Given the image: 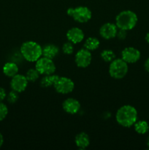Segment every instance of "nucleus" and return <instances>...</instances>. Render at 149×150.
<instances>
[{"label": "nucleus", "instance_id": "1", "mask_svg": "<svg viewBox=\"0 0 149 150\" xmlns=\"http://www.w3.org/2000/svg\"><path fill=\"white\" fill-rule=\"evenodd\" d=\"M115 120L122 127H131L137 121V110L132 105H123L116 111Z\"/></svg>", "mask_w": 149, "mask_h": 150}, {"label": "nucleus", "instance_id": "2", "mask_svg": "<svg viewBox=\"0 0 149 150\" xmlns=\"http://www.w3.org/2000/svg\"><path fill=\"white\" fill-rule=\"evenodd\" d=\"M20 53L26 61L35 62L42 57V48L34 41H26L20 46Z\"/></svg>", "mask_w": 149, "mask_h": 150}, {"label": "nucleus", "instance_id": "3", "mask_svg": "<svg viewBox=\"0 0 149 150\" xmlns=\"http://www.w3.org/2000/svg\"><path fill=\"white\" fill-rule=\"evenodd\" d=\"M137 16L131 10H124L115 18V24L118 29L131 30L135 27L137 23Z\"/></svg>", "mask_w": 149, "mask_h": 150}, {"label": "nucleus", "instance_id": "4", "mask_svg": "<svg viewBox=\"0 0 149 150\" xmlns=\"http://www.w3.org/2000/svg\"><path fill=\"white\" fill-rule=\"evenodd\" d=\"M128 73V64L122 59H115L109 66V74L112 79H121Z\"/></svg>", "mask_w": 149, "mask_h": 150}, {"label": "nucleus", "instance_id": "5", "mask_svg": "<svg viewBox=\"0 0 149 150\" xmlns=\"http://www.w3.org/2000/svg\"><path fill=\"white\" fill-rule=\"evenodd\" d=\"M67 14L72 18L75 21L81 23L89 21L92 16V13L90 9L84 6L70 7L67 9Z\"/></svg>", "mask_w": 149, "mask_h": 150}, {"label": "nucleus", "instance_id": "6", "mask_svg": "<svg viewBox=\"0 0 149 150\" xmlns=\"http://www.w3.org/2000/svg\"><path fill=\"white\" fill-rule=\"evenodd\" d=\"M35 68L37 70L40 75L54 74L56 71V65L53 59L47 57H40L37 62H35Z\"/></svg>", "mask_w": 149, "mask_h": 150}, {"label": "nucleus", "instance_id": "7", "mask_svg": "<svg viewBox=\"0 0 149 150\" xmlns=\"http://www.w3.org/2000/svg\"><path fill=\"white\" fill-rule=\"evenodd\" d=\"M53 87L58 93L67 95L72 92L74 88V83L73 81L69 78L59 76L54 83Z\"/></svg>", "mask_w": 149, "mask_h": 150}, {"label": "nucleus", "instance_id": "8", "mask_svg": "<svg viewBox=\"0 0 149 150\" xmlns=\"http://www.w3.org/2000/svg\"><path fill=\"white\" fill-rule=\"evenodd\" d=\"M92 60V55L90 51L83 48L80 49L75 54L74 62L76 65L80 68H86L90 65Z\"/></svg>", "mask_w": 149, "mask_h": 150}, {"label": "nucleus", "instance_id": "9", "mask_svg": "<svg viewBox=\"0 0 149 150\" xmlns=\"http://www.w3.org/2000/svg\"><path fill=\"white\" fill-rule=\"evenodd\" d=\"M28 80L26 76L21 74H16L15 76L12 77L10 81V86L13 90L20 93L24 92L28 86Z\"/></svg>", "mask_w": 149, "mask_h": 150}, {"label": "nucleus", "instance_id": "10", "mask_svg": "<svg viewBox=\"0 0 149 150\" xmlns=\"http://www.w3.org/2000/svg\"><path fill=\"white\" fill-rule=\"evenodd\" d=\"M140 52L138 49L133 47H127L121 52V59L127 64H133L140 59Z\"/></svg>", "mask_w": 149, "mask_h": 150}, {"label": "nucleus", "instance_id": "11", "mask_svg": "<svg viewBox=\"0 0 149 150\" xmlns=\"http://www.w3.org/2000/svg\"><path fill=\"white\" fill-rule=\"evenodd\" d=\"M118 30V29L116 24L112 23H106L100 27L99 34L104 39L110 40L116 37Z\"/></svg>", "mask_w": 149, "mask_h": 150}, {"label": "nucleus", "instance_id": "12", "mask_svg": "<svg viewBox=\"0 0 149 150\" xmlns=\"http://www.w3.org/2000/svg\"><path fill=\"white\" fill-rule=\"evenodd\" d=\"M62 107L66 113L70 114H75L80 111V103L77 100L69 98L63 102Z\"/></svg>", "mask_w": 149, "mask_h": 150}, {"label": "nucleus", "instance_id": "13", "mask_svg": "<svg viewBox=\"0 0 149 150\" xmlns=\"http://www.w3.org/2000/svg\"><path fill=\"white\" fill-rule=\"evenodd\" d=\"M84 33L80 28L72 27L67 32V38L68 41L73 44L80 43L84 39Z\"/></svg>", "mask_w": 149, "mask_h": 150}, {"label": "nucleus", "instance_id": "14", "mask_svg": "<svg viewBox=\"0 0 149 150\" xmlns=\"http://www.w3.org/2000/svg\"><path fill=\"white\" fill-rule=\"evenodd\" d=\"M74 143L80 149H85L90 144V138L84 132L79 133L74 138Z\"/></svg>", "mask_w": 149, "mask_h": 150}, {"label": "nucleus", "instance_id": "15", "mask_svg": "<svg viewBox=\"0 0 149 150\" xmlns=\"http://www.w3.org/2000/svg\"><path fill=\"white\" fill-rule=\"evenodd\" d=\"M59 53V49L54 44H48L42 48V57L53 59Z\"/></svg>", "mask_w": 149, "mask_h": 150}, {"label": "nucleus", "instance_id": "16", "mask_svg": "<svg viewBox=\"0 0 149 150\" xmlns=\"http://www.w3.org/2000/svg\"><path fill=\"white\" fill-rule=\"evenodd\" d=\"M3 73L7 77H13L18 73V67L14 62H7L3 66Z\"/></svg>", "mask_w": 149, "mask_h": 150}, {"label": "nucleus", "instance_id": "17", "mask_svg": "<svg viewBox=\"0 0 149 150\" xmlns=\"http://www.w3.org/2000/svg\"><path fill=\"white\" fill-rule=\"evenodd\" d=\"M59 76L57 75L51 74V75H46L44 76L42 79L40 81V85L42 87L44 88H48L51 86H53L54 83L57 81Z\"/></svg>", "mask_w": 149, "mask_h": 150}, {"label": "nucleus", "instance_id": "18", "mask_svg": "<svg viewBox=\"0 0 149 150\" xmlns=\"http://www.w3.org/2000/svg\"><path fill=\"white\" fill-rule=\"evenodd\" d=\"M99 44H100V42L97 38H94V37H90L85 41L83 46L89 51H93L99 48Z\"/></svg>", "mask_w": 149, "mask_h": 150}, {"label": "nucleus", "instance_id": "19", "mask_svg": "<svg viewBox=\"0 0 149 150\" xmlns=\"http://www.w3.org/2000/svg\"><path fill=\"white\" fill-rule=\"evenodd\" d=\"M134 130L137 132L138 134L143 135L145 134L149 130V125L145 120H140L137 121L134 125Z\"/></svg>", "mask_w": 149, "mask_h": 150}, {"label": "nucleus", "instance_id": "20", "mask_svg": "<svg viewBox=\"0 0 149 150\" xmlns=\"http://www.w3.org/2000/svg\"><path fill=\"white\" fill-rule=\"evenodd\" d=\"M100 57L105 62H111L115 59V54L112 50L105 49L101 52Z\"/></svg>", "mask_w": 149, "mask_h": 150}, {"label": "nucleus", "instance_id": "21", "mask_svg": "<svg viewBox=\"0 0 149 150\" xmlns=\"http://www.w3.org/2000/svg\"><path fill=\"white\" fill-rule=\"evenodd\" d=\"M39 73L36 68H31L26 72V78L29 82H34L38 80L39 77Z\"/></svg>", "mask_w": 149, "mask_h": 150}, {"label": "nucleus", "instance_id": "22", "mask_svg": "<svg viewBox=\"0 0 149 150\" xmlns=\"http://www.w3.org/2000/svg\"><path fill=\"white\" fill-rule=\"evenodd\" d=\"M18 92H15V91L13 90V89L7 95V100L9 103H15L18 101Z\"/></svg>", "mask_w": 149, "mask_h": 150}, {"label": "nucleus", "instance_id": "23", "mask_svg": "<svg viewBox=\"0 0 149 150\" xmlns=\"http://www.w3.org/2000/svg\"><path fill=\"white\" fill-rule=\"evenodd\" d=\"M62 51L64 52V54H67V55L72 54L74 52V44L72 43L70 41L65 42L62 46Z\"/></svg>", "mask_w": 149, "mask_h": 150}, {"label": "nucleus", "instance_id": "24", "mask_svg": "<svg viewBox=\"0 0 149 150\" xmlns=\"http://www.w3.org/2000/svg\"><path fill=\"white\" fill-rule=\"evenodd\" d=\"M8 114V108L2 102H0V122L4 120Z\"/></svg>", "mask_w": 149, "mask_h": 150}, {"label": "nucleus", "instance_id": "25", "mask_svg": "<svg viewBox=\"0 0 149 150\" xmlns=\"http://www.w3.org/2000/svg\"><path fill=\"white\" fill-rule=\"evenodd\" d=\"M127 36V31L124 30V29H118V32H117L116 37L121 40H124L126 39Z\"/></svg>", "mask_w": 149, "mask_h": 150}, {"label": "nucleus", "instance_id": "26", "mask_svg": "<svg viewBox=\"0 0 149 150\" xmlns=\"http://www.w3.org/2000/svg\"><path fill=\"white\" fill-rule=\"evenodd\" d=\"M7 98V92L6 90L2 87H0V102H2Z\"/></svg>", "mask_w": 149, "mask_h": 150}, {"label": "nucleus", "instance_id": "27", "mask_svg": "<svg viewBox=\"0 0 149 150\" xmlns=\"http://www.w3.org/2000/svg\"><path fill=\"white\" fill-rule=\"evenodd\" d=\"M144 67H145V69L146 71L148 72L149 73V58H148L147 60L145 61V62Z\"/></svg>", "mask_w": 149, "mask_h": 150}, {"label": "nucleus", "instance_id": "28", "mask_svg": "<svg viewBox=\"0 0 149 150\" xmlns=\"http://www.w3.org/2000/svg\"><path fill=\"white\" fill-rule=\"evenodd\" d=\"M3 144H4V137H3L2 134L0 133V148L2 146Z\"/></svg>", "mask_w": 149, "mask_h": 150}, {"label": "nucleus", "instance_id": "29", "mask_svg": "<svg viewBox=\"0 0 149 150\" xmlns=\"http://www.w3.org/2000/svg\"><path fill=\"white\" fill-rule=\"evenodd\" d=\"M145 40H146V42H148V43H149V32H148V33L146 34V35H145Z\"/></svg>", "mask_w": 149, "mask_h": 150}, {"label": "nucleus", "instance_id": "30", "mask_svg": "<svg viewBox=\"0 0 149 150\" xmlns=\"http://www.w3.org/2000/svg\"><path fill=\"white\" fill-rule=\"evenodd\" d=\"M147 145H148V147H149V139H148V142H147Z\"/></svg>", "mask_w": 149, "mask_h": 150}]
</instances>
